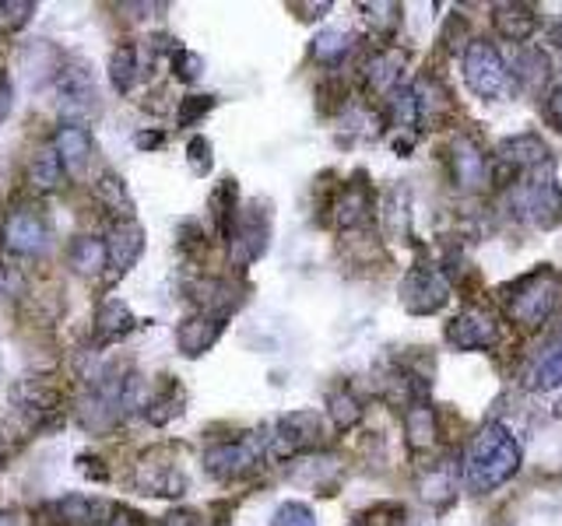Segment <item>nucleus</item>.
<instances>
[{
    "instance_id": "f257e3e1",
    "label": "nucleus",
    "mask_w": 562,
    "mask_h": 526,
    "mask_svg": "<svg viewBox=\"0 0 562 526\" xmlns=\"http://www.w3.org/2000/svg\"><path fill=\"white\" fill-rule=\"evenodd\" d=\"M521 471V442L513 439L507 425L485 421L475 432L464 453V480L475 495H489L502 488Z\"/></svg>"
},
{
    "instance_id": "f03ea898",
    "label": "nucleus",
    "mask_w": 562,
    "mask_h": 526,
    "mask_svg": "<svg viewBox=\"0 0 562 526\" xmlns=\"http://www.w3.org/2000/svg\"><path fill=\"white\" fill-rule=\"evenodd\" d=\"M502 309L507 316L524 330H538L555 316L559 303H562V278L552 267H538L531 274L516 278L513 284L502 288Z\"/></svg>"
},
{
    "instance_id": "7ed1b4c3",
    "label": "nucleus",
    "mask_w": 562,
    "mask_h": 526,
    "mask_svg": "<svg viewBox=\"0 0 562 526\" xmlns=\"http://www.w3.org/2000/svg\"><path fill=\"white\" fill-rule=\"evenodd\" d=\"M464 81L471 88V95H478L485 102H499L510 88V70L502 64L499 50L485 39H471L464 47V60H461Z\"/></svg>"
},
{
    "instance_id": "20e7f679",
    "label": "nucleus",
    "mask_w": 562,
    "mask_h": 526,
    "mask_svg": "<svg viewBox=\"0 0 562 526\" xmlns=\"http://www.w3.org/2000/svg\"><path fill=\"white\" fill-rule=\"evenodd\" d=\"M264 457H268V439L250 432V435H240V439L212 446L208 453H204V471L221 480H235V477L254 474Z\"/></svg>"
},
{
    "instance_id": "39448f33",
    "label": "nucleus",
    "mask_w": 562,
    "mask_h": 526,
    "mask_svg": "<svg viewBox=\"0 0 562 526\" xmlns=\"http://www.w3.org/2000/svg\"><path fill=\"white\" fill-rule=\"evenodd\" d=\"M450 303V278L436 264L411 267L401 281V306L411 316H433Z\"/></svg>"
},
{
    "instance_id": "423d86ee",
    "label": "nucleus",
    "mask_w": 562,
    "mask_h": 526,
    "mask_svg": "<svg viewBox=\"0 0 562 526\" xmlns=\"http://www.w3.org/2000/svg\"><path fill=\"white\" fill-rule=\"evenodd\" d=\"M320 435H323L320 414H314V411H292V414H281L271 425V435H264V439H268V457L292 460V457L306 453V449H317Z\"/></svg>"
},
{
    "instance_id": "0eeeda50",
    "label": "nucleus",
    "mask_w": 562,
    "mask_h": 526,
    "mask_svg": "<svg viewBox=\"0 0 562 526\" xmlns=\"http://www.w3.org/2000/svg\"><path fill=\"white\" fill-rule=\"evenodd\" d=\"M516 210L535 224V229L549 232L562 224V187L552 176L527 179V183L516 187Z\"/></svg>"
},
{
    "instance_id": "6e6552de",
    "label": "nucleus",
    "mask_w": 562,
    "mask_h": 526,
    "mask_svg": "<svg viewBox=\"0 0 562 526\" xmlns=\"http://www.w3.org/2000/svg\"><path fill=\"white\" fill-rule=\"evenodd\" d=\"M268 239H271V224L268 215L257 207H240L235 218L226 232V243H229V260L232 267H250L264 249H268Z\"/></svg>"
},
{
    "instance_id": "1a4fd4ad",
    "label": "nucleus",
    "mask_w": 562,
    "mask_h": 526,
    "mask_svg": "<svg viewBox=\"0 0 562 526\" xmlns=\"http://www.w3.org/2000/svg\"><path fill=\"white\" fill-rule=\"evenodd\" d=\"M499 169H507V176H552V152L535 130L513 133L499 144Z\"/></svg>"
},
{
    "instance_id": "9d476101",
    "label": "nucleus",
    "mask_w": 562,
    "mask_h": 526,
    "mask_svg": "<svg viewBox=\"0 0 562 526\" xmlns=\"http://www.w3.org/2000/svg\"><path fill=\"white\" fill-rule=\"evenodd\" d=\"M454 351H485L499 341V320L482 306H468L443 330Z\"/></svg>"
},
{
    "instance_id": "9b49d317",
    "label": "nucleus",
    "mask_w": 562,
    "mask_h": 526,
    "mask_svg": "<svg viewBox=\"0 0 562 526\" xmlns=\"http://www.w3.org/2000/svg\"><path fill=\"white\" fill-rule=\"evenodd\" d=\"M4 246L14 257H39L50 246V224L39 215V207L18 204L4 221Z\"/></svg>"
},
{
    "instance_id": "f8f14e48",
    "label": "nucleus",
    "mask_w": 562,
    "mask_h": 526,
    "mask_svg": "<svg viewBox=\"0 0 562 526\" xmlns=\"http://www.w3.org/2000/svg\"><path fill=\"white\" fill-rule=\"evenodd\" d=\"M144 253V232L138 221H116L106 239V257H110V284L120 281L130 267L138 264V257Z\"/></svg>"
},
{
    "instance_id": "ddd939ff",
    "label": "nucleus",
    "mask_w": 562,
    "mask_h": 526,
    "mask_svg": "<svg viewBox=\"0 0 562 526\" xmlns=\"http://www.w3.org/2000/svg\"><path fill=\"white\" fill-rule=\"evenodd\" d=\"M331 218L337 229H362V224L373 218V190H369V179L359 176L337 190V197L331 204Z\"/></svg>"
},
{
    "instance_id": "4468645a",
    "label": "nucleus",
    "mask_w": 562,
    "mask_h": 526,
    "mask_svg": "<svg viewBox=\"0 0 562 526\" xmlns=\"http://www.w3.org/2000/svg\"><path fill=\"white\" fill-rule=\"evenodd\" d=\"M450 176H454V183L461 187V190H478L485 179H489V165H485V155H482V147L464 138V133H457V138L450 141Z\"/></svg>"
},
{
    "instance_id": "2eb2a0df",
    "label": "nucleus",
    "mask_w": 562,
    "mask_h": 526,
    "mask_svg": "<svg viewBox=\"0 0 562 526\" xmlns=\"http://www.w3.org/2000/svg\"><path fill=\"white\" fill-rule=\"evenodd\" d=\"M221 334H226V316L197 312V316H190V320H183L180 326H176V344H180V351L187 358H201V355H208L215 348Z\"/></svg>"
},
{
    "instance_id": "dca6fc26",
    "label": "nucleus",
    "mask_w": 562,
    "mask_h": 526,
    "mask_svg": "<svg viewBox=\"0 0 562 526\" xmlns=\"http://www.w3.org/2000/svg\"><path fill=\"white\" fill-rule=\"evenodd\" d=\"M408 67V53L401 47H387V50H380L376 56H369L366 60V67H362V81L369 92H376V95H391L397 81H401V74Z\"/></svg>"
},
{
    "instance_id": "f3484780",
    "label": "nucleus",
    "mask_w": 562,
    "mask_h": 526,
    "mask_svg": "<svg viewBox=\"0 0 562 526\" xmlns=\"http://www.w3.org/2000/svg\"><path fill=\"white\" fill-rule=\"evenodd\" d=\"M53 152L64 162L67 176H81L85 165L92 162V133L81 124H64L53 138Z\"/></svg>"
},
{
    "instance_id": "a211bd4d",
    "label": "nucleus",
    "mask_w": 562,
    "mask_h": 526,
    "mask_svg": "<svg viewBox=\"0 0 562 526\" xmlns=\"http://www.w3.org/2000/svg\"><path fill=\"white\" fill-rule=\"evenodd\" d=\"M14 411H18L28 425H47V418L61 411V394L47 383H25L14 386Z\"/></svg>"
},
{
    "instance_id": "6ab92c4d",
    "label": "nucleus",
    "mask_w": 562,
    "mask_h": 526,
    "mask_svg": "<svg viewBox=\"0 0 562 526\" xmlns=\"http://www.w3.org/2000/svg\"><path fill=\"white\" fill-rule=\"evenodd\" d=\"M493 22H496V33L507 42H527L538 28V8H531V4H496Z\"/></svg>"
},
{
    "instance_id": "aec40b11",
    "label": "nucleus",
    "mask_w": 562,
    "mask_h": 526,
    "mask_svg": "<svg viewBox=\"0 0 562 526\" xmlns=\"http://www.w3.org/2000/svg\"><path fill=\"white\" fill-rule=\"evenodd\" d=\"M405 435H408V446L416 449V453H425V449H433L439 442V421H436L433 403H425V400L408 403Z\"/></svg>"
},
{
    "instance_id": "412c9836",
    "label": "nucleus",
    "mask_w": 562,
    "mask_h": 526,
    "mask_svg": "<svg viewBox=\"0 0 562 526\" xmlns=\"http://www.w3.org/2000/svg\"><path fill=\"white\" fill-rule=\"evenodd\" d=\"M135 326H138L135 312H130V306L120 303V298H106V303H102L99 312H95V341L99 344L124 341Z\"/></svg>"
},
{
    "instance_id": "4be33fe9",
    "label": "nucleus",
    "mask_w": 562,
    "mask_h": 526,
    "mask_svg": "<svg viewBox=\"0 0 562 526\" xmlns=\"http://www.w3.org/2000/svg\"><path fill=\"white\" fill-rule=\"evenodd\" d=\"M56 95H61V105L64 110H71L74 105V119H67V124H81V110L88 105L92 110V78H88L85 67H67L61 70V78H56Z\"/></svg>"
},
{
    "instance_id": "5701e85b",
    "label": "nucleus",
    "mask_w": 562,
    "mask_h": 526,
    "mask_svg": "<svg viewBox=\"0 0 562 526\" xmlns=\"http://www.w3.org/2000/svg\"><path fill=\"white\" fill-rule=\"evenodd\" d=\"M138 488L144 495H162V499H176L187 491V477L173 467V463H141L138 467Z\"/></svg>"
},
{
    "instance_id": "b1692460",
    "label": "nucleus",
    "mask_w": 562,
    "mask_h": 526,
    "mask_svg": "<svg viewBox=\"0 0 562 526\" xmlns=\"http://www.w3.org/2000/svg\"><path fill=\"white\" fill-rule=\"evenodd\" d=\"M513 78L521 81L524 92H541L545 81H549L552 74V64H549V53H545L541 47H527L521 50V56L513 60Z\"/></svg>"
},
{
    "instance_id": "393cba45",
    "label": "nucleus",
    "mask_w": 562,
    "mask_h": 526,
    "mask_svg": "<svg viewBox=\"0 0 562 526\" xmlns=\"http://www.w3.org/2000/svg\"><path fill=\"white\" fill-rule=\"evenodd\" d=\"M28 183H33L36 190H42V193L64 190L67 172H64V162L56 158L53 147H42V152L33 155V162H28Z\"/></svg>"
},
{
    "instance_id": "a878e982",
    "label": "nucleus",
    "mask_w": 562,
    "mask_h": 526,
    "mask_svg": "<svg viewBox=\"0 0 562 526\" xmlns=\"http://www.w3.org/2000/svg\"><path fill=\"white\" fill-rule=\"evenodd\" d=\"M110 264L106 257V239H95V235H81L71 243V267L78 270L81 278H95L102 274Z\"/></svg>"
},
{
    "instance_id": "bb28decb",
    "label": "nucleus",
    "mask_w": 562,
    "mask_h": 526,
    "mask_svg": "<svg viewBox=\"0 0 562 526\" xmlns=\"http://www.w3.org/2000/svg\"><path fill=\"white\" fill-rule=\"evenodd\" d=\"M387 119H391L394 130H405V133H411L422 124L416 88H401V85L394 88V92L387 95Z\"/></svg>"
},
{
    "instance_id": "cd10ccee",
    "label": "nucleus",
    "mask_w": 562,
    "mask_h": 526,
    "mask_svg": "<svg viewBox=\"0 0 562 526\" xmlns=\"http://www.w3.org/2000/svg\"><path fill=\"white\" fill-rule=\"evenodd\" d=\"M110 81L120 95H130V88L138 81V50L135 42H120L110 56Z\"/></svg>"
},
{
    "instance_id": "c85d7f7f",
    "label": "nucleus",
    "mask_w": 562,
    "mask_h": 526,
    "mask_svg": "<svg viewBox=\"0 0 562 526\" xmlns=\"http://www.w3.org/2000/svg\"><path fill=\"white\" fill-rule=\"evenodd\" d=\"M328 414H331L337 432H348L362 421V400L355 397L352 386H337L334 394L328 397Z\"/></svg>"
},
{
    "instance_id": "c756f323",
    "label": "nucleus",
    "mask_w": 562,
    "mask_h": 526,
    "mask_svg": "<svg viewBox=\"0 0 562 526\" xmlns=\"http://www.w3.org/2000/svg\"><path fill=\"white\" fill-rule=\"evenodd\" d=\"M95 193H99V201L106 204L120 221H135V201H130V193H127V187H124L120 176H113V172L99 176Z\"/></svg>"
},
{
    "instance_id": "7c9ffc66",
    "label": "nucleus",
    "mask_w": 562,
    "mask_h": 526,
    "mask_svg": "<svg viewBox=\"0 0 562 526\" xmlns=\"http://www.w3.org/2000/svg\"><path fill=\"white\" fill-rule=\"evenodd\" d=\"M348 50H352V36L342 33V28H328V33H320L314 39V47H309V53H314L317 64H328V67L342 64V60L348 56Z\"/></svg>"
},
{
    "instance_id": "2f4dec72",
    "label": "nucleus",
    "mask_w": 562,
    "mask_h": 526,
    "mask_svg": "<svg viewBox=\"0 0 562 526\" xmlns=\"http://www.w3.org/2000/svg\"><path fill=\"white\" fill-rule=\"evenodd\" d=\"M366 25L373 28L376 36H394V28L401 25V4H391V0H376V4H359Z\"/></svg>"
},
{
    "instance_id": "473e14b6",
    "label": "nucleus",
    "mask_w": 562,
    "mask_h": 526,
    "mask_svg": "<svg viewBox=\"0 0 562 526\" xmlns=\"http://www.w3.org/2000/svg\"><path fill=\"white\" fill-rule=\"evenodd\" d=\"M33 14H36L33 0H0V33L18 36L22 28L33 22Z\"/></svg>"
},
{
    "instance_id": "72a5a7b5",
    "label": "nucleus",
    "mask_w": 562,
    "mask_h": 526,
    "mask_svg": "<svg viewBox=\"0 0 562 526\" xmlns=\"http://www.w3.org/2000/svg\"><path fill=\"white\" fill-rule=\"evenodd\" d=\"M559 386H562V344L555 351L545 355L538 372L531 375V389H538V394H552V389H559Z\"/></svg>"
},
{
    "instance_id": "f704fd0d",
    "label": "nucleus",
    "mask_w": 562,
    "mask_h": 526,
    "mask_svg": "<svg viewBox=\"0 0 562 526\" xmlns=\"http://www.w3.org/2000/svg\"><path fill=\"white\" fill-rule=\"evenodd\" d=\"M183 400H187L183 389L169 380V383H166V397H155V400H152V411H148V418H152V425H166V421H173L176 414H180Z\"/></svg>"
},
{
    "instance_id": "c9c22d12",
    "label": "nucleus",
    "mask_w": 562,
    "mask_h": 526,
    "mask_svg": "<svg viewBox=\"0 0 562 526\" xmlns=\"http://www.w3.org/2000/svg\"><path fill=\"white\" fill-rule=\"evenodd\" d=\"M422 499H429V502H450L454 499V477L447 467H436L422 477Z\"/></svg>"
},
{
    "instance_id": "e433bc0d",
    "label": "nucleus",
    "mask_w": 562,
    "mask_h": 526,
    "mask_svg": "<svg viewBox=\"0 0 562 526\" xmlns=\"http://www.w3.org/2000/svg\"><path fill=\"white\" fill-rule=\"evenodd\" d=\"M271 526H317V516L306 502H281L271 516Z\"/></svg>"
},
{
    "instance_id": "4c0bfd02",
    "label": "nucleus",
    "mask_w": 562,
    "mask_h": 526,
    "mask_svg": "<svg viewBox=\"0 0 562 526\" xmlns=\"http://www.w3.org/2000/svg\"><path fill=\"white\" fill-rule=\"evenodd\" d=\"M56 513H61L64 523H92L95 519V502L81 499V495H67V499H61V505H56Z\"/></svg>"
},
{
    "instance_id": "58836bf2",
    "label": "nucleus",
    "mask_w": 562,
    "mask_h": 526,
    "mask_svg": "<svg viewBox=\"0 0 562 526\" xmlns=\"http://www.w3.org/2000/svg\"><path fill=\"white\" fill-rule=\"evenodd\" d=\"M173 74L180 81H187V85H194L201 74H204V60L197 56V53H190V50H176L173 53Z\"/></svg>"
},
{
    "instance_id": "ea45409f",
    "label": "nucleus",
    "mask_w": 562,
    "mask_h": 526,
    "mask_svg": "<svg viewBox=\"0 0 562 526\" xmlns=\"http://www.w3.org/2000/svg\"><path fill=\"white\" fill-rule=\"evenodd\" d=\"M187 162H190V169H194L197 176H204L212 169V144H208V138H190L187 141Z\"/></svg>"
},
{
    "instance_id": "a19ab883",
    "label": "nucleus",
    "mask_w": 562,
    "mask_h": 526,
    "mask_svg": "<svg viewBox=\"0 0 562 526\" xmlns=\"http://www.w3.org/2000/svg\"><path fill=\"white\" fill-rule=\"evenodd\" d=\"M215 110V95H194V99H187L183 105H180V124L183 127H194L197 119L204 116V113H212Z\"/></svg>"
},
{
    "instance_id": "79ce46f5",
    "label": "nucleus",
    "mask_w": 562,
    "mask_h": 526,
    "mask_svg": "<svg viewBox=\"0 0 562 526\" xmlns=\"http://www.w3.org/2000/svg\"><path fill=\"white\" fill-rule=\"evenodd\" d=\"M11 102H14V88H11V78L4 70H0V119L11 113Z\"/></svg>"
},
{
    "instance_id": "37998d69",
    "label": "nucleus",
    "mask_w": 562,
    "mask_h": 526,
    "mask_svg": "<svg viewBox=\"0 0 562 526\" xmlns=\"http://www.w3.org/2000/svg\"><path fill=\"white\" fill-rule=\"evenodd\" d=\"M106 526H135V516L124 513V509H113V516L106 519Z\"/></svg>"
},
{
    "instance_id": "c03bdc74",
    "label": "nucleus",
    "mask_w": 562,
    "mask_h": 526,
    "mask_svg": "<svg viewBox=\"0 0 562 526\" xmlns=\"http://www.w3.org/2000/svg\"><path fill=\"white\" fill-rule=\"evenodd\" d=\"M162 141H166L162 133H141V138H138L141 147H162Z\"/></svg>"
},
{
    "instance_id": "a18cd8bd",
    "label": "nucleus",
    "mask_w": 562,
    "mask_h": 526,
    "mask_svg": "<svg viewBox=\"0 0 562 526\" xmlns=\"http://www.w3.org/2000/svg\"><path fill=\"white\" fill-rule=\"evenodd\" d=\"M0 526H18V516L8 513V509H0Z\"/></svg>"
},
{
    "instance_id": "49530a36",
    "label": "nucleus",
    "mask_w": 562,
    "mask_h": 526,
    "mask_svg": "<svg viewBox=\"0 0 562 526\" xmlns=\"http://www.w3.org/2000/svg\"><path fill=\"white\" fill-rule=\"evenodd\" d=\"M552 47H555V50L562 53V22H559V25L552 28Z\"/></svg>"
},
{
    "instance_id": "de8ad7c7",
    "label": "nucleus",
    "mask_w": 562,
    "mask_h": 526,
    "mask_svg": "<svg viewBox=\"0 0 562 526\" xmlns=\"http://www.w3.org/2000/svg\"><path fill=\"white\" fill-rule=\"evenodd\" d=\"M176 519V526H194V523H187V516H173Z\"/></svg>"
},
{
    "instance_id": "09e8293b",
    "label": "nucleus",
    "mask_w": 562,
    "mask_h": 526,
    "mask_svg": "<svg viewBox=\"0 0 562 526\" xmlns=\"http://www.w3.org/2000/svg\"><path fill=\"white\" fill-rule=\"evenodd\" d=\"M559 133H562V130H559Z\"/></svg>"
}]
</instances>
